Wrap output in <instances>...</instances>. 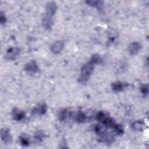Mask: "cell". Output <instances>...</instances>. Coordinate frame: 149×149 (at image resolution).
Here are the masks:
<instances>
[{
  "instance_id": "obj_1",
  "label": "cell",
  "mask_w": 149,
  "mask_h": 149,
  "mask_svg": "<svg viewBox=\"0 0 149 149\" xmlns=\"http://www.w3.org/2000/svg\"><path fill=\"white\" fill-rule=\"evenodd\" d=\"M94 68V65L88 61L87 63L83 65L81 69L80 75L78 78L79 83L84 84L89 79Z\"/></svg>"
},
{
  "instance_id": "obj_2",
  "label": "cell",
  "mask_w": 149,
  "mask_h": 149,
  "mask_svg": "<svg viewBox=\"0 0 149 149\" xmlns=\"http://www.w3.org/2000/svg\"><path fill=\"white\" fill-rule=\"evenodd\" d=\"M24 70L30 73H36L40 71V69L37 62L34 60H31L24 66Z\"/></svg>"
},
{
  "instance_id": "obj_3",
  "label": "cell",
  "mask_w": 149,
  "mask_h": 149,
  "mask_svg": "<svg viewBox=\"0 0 149 149\" xmlns=\"http://www.w3.org/2000/svg\"><path fill=\"white\" fill-rule=\"evenodd\" d=\"M1 137L5 144H9L12 141V137L10 130L8 128H2L1 130Z\"/></svg>"
},
{
  "instance_id": "obj_4",
  "label": "cell",
  "mask_w": 149,
  "mask_h": 149,
  "mask_svg": "<svg viewBox=\"0 0 149 149\" xmlns=\"http://www.w3.org/2000/svg\"><path fill=\"white\" fill-rule=\"evenodd\" d=\"M64 47V43L62 41H56L54 42L50 45L51 52L55 54L60 53Z\"/></svg>"
},
{
  "instance_id": "obj_5",
  "label": "cell",
  "mask_w": 149,
  "mask_h": 149,
  "mask_svg": "<svg viewBox=\"0 0 149 149\" xmlns=\"http://www.w3.org/2000/svg\"><path fill=\"white\" fill-rule=\"evenodd\" d=\"M20 49L17 47L10 48L8 51L5 55V58L8 60H14L19 55Z\"/></svg>"
},
{
  "instance_id": "obj_6",
  "label": "cell",
  "mask_w": 149,
  "mask_h": 149,
  "mask_svg": "<svg viewBox=\"0 0 149 149\" xmlns=\"http://www.w3.org/2000/svg\"><path fill=\"white\" fill-rule=\"evenodd\" d=\"M56 9H57V6L54 2H50L48 3L45 6L46 15L52 17L56 13Z\"/></svg>"
},
{
  "instance_id": "obj_7",
  "label": "cell",
  "mask_w": 149,
  "mask_h": 149,
  "mask_svg": "<svg viewBox=\"0 0 149 149\" xmlns=\"http://www.w3.org/2000/svg\"><path fill=\"white\" fill-rule=\"evenodd\" d=\"M47 110V107L45 104H41L38 105L32 110V113L34 115H42L45 114Z\"/></svg>"
},
{
  "instance_id": "obj_8",
  "label": "cell",
  "mask_w": 149,
  "mask_h": 149,
  "mask_svg": "<svg viewBox=\"0 0 149 149\" xmlns=\"http://www.w3.org/2000/svg\"><path fill=\"white\" fill-rule=\"evenodd\" d=\"M141 45L137 42H134L131 43L128 47V51L131 55L137 54L141 49Z\"/></svg>"
},
{
  "instance_id": "obj_9",
  "label": "cell",
  "mask_w": 149,
  "mask_h": 149,
  "mask_svg": "<svg viewBox=\"0 0 149 149\" xmlns=\"http://www.w3.org/2000/svg\"><path fill=\"white\" fill-rule=\"evenodd\" d=\"M53 23H54V22L52 17L48 15H45L42 20V26L45 30H47L51 29Z\"/></svg>"
},
{
  "instance_id": "obj_10",
  "label": "cell",
  "mask_w": 149,
  "mask_h": 149,
  "mask_svg": "<svg viewBox=\"0 0 149 149\" xmlns=\"http://www.w3.org/2000/svg\"><path fill=\"white\" fill-rule=\"evenodd\" d=\"M12 116L14 120L18 121L21 120L25 117V113L24 111L15 108L12 111Z\"/></svg>"
},
{
  "instance_id": "obj_11",
  "label": "cell",
  "mask_w": 149,
  "mask_h": 149,
  "mask_svg": "<svg viewBox=\"0 0 149 149\" xmlns=\"http://www.w3.org/2000/svg\"><path fill=\"white\" fill-rule=\"evenodd\" d=\"M112 89L115 92H119L122 91L126 87V84L121 81H117L112 83Z\"/></svg>"
},
{
  "instance_id": "obj_12",
  "label": "cell",
  "mask_w": 149,
  "mask_h": 149,
  "mask_svg": "<svg viewBox=\"0 0 149 149\" xmlns=\"http://www.w3.org/2000/svg\"><path fill=\"white\" fill-rule=\"evenodd\" d=\"M71 112L68 110L67 109H64L62 110L58 115V118L59 120L61 121H64L66 120L70 115Z\"/></svg>"
},
{
  "instance_id": "obj_13",
  "label": "cell",
  "mask_w": 149,
  "mask_h": 149,
  "mask_svg": "<svg viewBox=\"0 0 149 149\" xmlns=\"http://www.w3.org/2000/svg\"><path fill=\"white\" fill-rule=\"evenodd\" d=\"M145 126L144 122L141 121H136L132 124V127L133 129L137 131H141L143 130Z\"/></svg>"
},
{
  "instance_id": "obj_14",
  "label": "cell",
  "mask_w": 149,
  "mask_h": 149,
  "mask_svg": "<svg viewBox=\"0 0 149 149\" xmlns=\"http://www.w3.org/2000/svg\"><path fill=\"white\" fill-rule=\"evenodd\" d=\"M86 118H87L86 115L84 113L80 112L75 115L74 120L76 122L79 123H83L86 120Z\"/></svg>"
},
{
  "instance_id": "obj_15",
  "label": "cell",
  "mask_w": 149,
  "mask_h": 149,
  "mask_svg": "<svg viewBox=\"0 0 149 149\" xmlns=\"http://www.w3.org/2000/svg\"><path fill=\"white\" fill-rule=\"evenodd\" d=\"M102 61L101 57L98 54H95L91 56L89 61L95 65L96 64H100L102 62Z\"/></svg>"
},
{
  "instance_id": "obj_16",
  "label": "cell",
  "mask_w": 149,
  "mask_h": 149,
  "mask_svg": "<svg viewBox=\"0 0 149 149\" xmlns=\"http://www.w3.org/2000/svg\"><path fill=\"white\" fill-rule=\"evenodd\" d=\"M19 139L22 145L23 146H27L30 143V139L29 137L24 134L20 135L19 137Z\"/></svg>"
},
{
  "instance_id": "obj_17",
  "label": "cell",
  "mask_w": 149,
  "mask_h": 149,
  "mask_svg": "<svg viewBox=\"0 0 149 149\" xmlns=\"http://www.w3.org/2000/svg\"><path fill=\"white\" fill-rule=\"evenodd\" d=\"M45 137L44 132L42 130H38L34 134V138L36 140L39 141H41Z\"/></svg>"
},
{
  "instance_id": "obj_18",
  "label": "cell",
  "mask_w": 149,
  "mask_h": 149,
  "mask_svg": "<svg viewBox=\"0 0 149 149\" xmlns=\"http://www.w3.org/2000/svg\"><path fill=\"white\" fill-rule=\"evenodd\" d=\"M115 133L118 135H121L123 133V129L120 125L115 123L114 126L112 127Z\"/></svg>"
},
{
  "instance_id": "obj_19",
  "label": "cell",
  "mask_w": 149,
  "mask_h": 149,
  "mask_svg": "<svg viewBox=\"0 0 149 149\" xmlns=\"http://www.w3.org/2000/svg\"><path fill=\"white\" fill-rule=\"evenodd\" d=\"M86 3L90 6H95L99 8L100 6H101L102 5L103 2L100 1H86Z\"/></svg>"
},
{
  "instance_id": "obj_20",
  "label": "cell",
  "mask_w": 149,
  "mask_h": 149,
  "mask_svg": "<svg viewBox=\"0 0 149 149\" xmlns=\"http://www.w3.org/2000/svg\"><path fill=\"white\" fill-rule=\"evenodd\" d=\"M95 118H96V119L100 122H102L106 118H107V116L105 115V113L104 112H99L97 113L96 116H95Z\"/></svg>"
},
{
  "instance_id": "obj_21",
  "label": "cell",
  "mask_w": 149,
  "mask_h": 149,
  "mask_svg": "<svg viewBox=\"0 0 149 149\" xmlns=\"http://www.w3.org/2000/svg\"><path fill=\"white\" fill-rule=\"evenodd\" d=\"M140 91L141 93L144 95H147L148 92V87L147 84H143L140 87Z\"/></svg>"
},
{
  "instance_id": "obj_22",
  "label": "cell",
  "mask_w": 149,
  "mask_h": 149,
  "mask_svg": "<svg viewBox=\"0 0 149 149\" xmlns=\"http://www.w3.org/2000/svg\"><path fill=\"white\" fill-rule=\"evenodd\" d=\"M6 21V17L5 16V15L2 11H1V14H0V22H1V24H3L5 23Z\"/></svg>"
}]
</instances>
